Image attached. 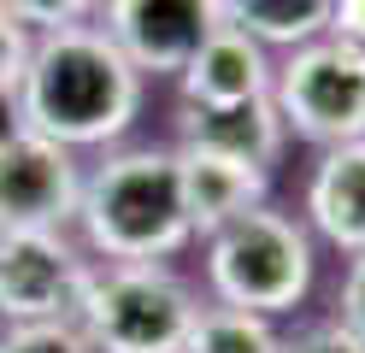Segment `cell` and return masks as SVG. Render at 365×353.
Segmentation results:
<instances>
[{"label": "cell", "instance_id": "obj_1", "mask_svg": "<svg viewBox=\"0 0 365 353\" xmlns=\"http://www.w3.org/2000/svg\"><path fill=\"white\" fill-rule=\"evenodd\" d=\"M148 77L101 24H53L30 41V65L12 88V124L59 148H112L142 112Z\"/></svg>", "mask_w": 365, "mask_h": 353}, {"label": "cell", "instance_id": "obj_2", "mask_svg": "<svg viewBox=\"0 0 365 353\" xmlns=\"http://www.w3.org/2000/svg\"><path fill=\"white\" fill-rule=\"evenodd\" d=\"M83 247L101 265H165L177 247H189V212L177 188L171 148H124L106 153L83 177L77 218Z\"/></svg>", "mask_w": 365, "mask_h": 353}, {"label": "cell", "instance_id": "obj_3", "mask_svg": "<svg viewBox=\"0 0 365 353\" xmlns=\"http://www.w3.org/2000/svg\"><path fill=\"white\" fill-rule=\"evenodd\" d=\"M207 282L218 306H242L259 318L294 312L312 289V230L271 200L247 206L207 235Z\"/></svg>", "mask_w": 365, "mask_h": 353}, {"label": "cell", "instance_id": "obj_4", "mask_svg": "<svg viewBox=\"0 0 365 353\" xmlns=\"http://www.w3.org/2000/svg\"><path fill=\"white\" fill-rule=\"evenodd\" d=\"M195 312L200 300L171 265H95L71 324L95 353H182Z\"/></svg>", "mask_w": 365, "mask_h": 353}, {"label": "cell", "instance_id": "obj_5", "mask_svg": "<svg viewBox=\"0 0 365 353\" xmlns=\"http://www.w3.org/2000/svg\"><path fill=\"white\" fill-rule=\"evenodd\" d=\"M271 106L283 130L312 148H341L365 135V53L341 36H312L271 65Z\"/></svg>", "mask_w": 365, "mask_h": 353}, {"label": "cell", "instance_id": "obj_6", "mask_svg": "<svg viewBox=\"0 0 365 353\" xmlns=\"http://www.w3.org/2000/svg\"><path fill=\"white\" fill-rule=\"evenodd\" d=\"M95 259L65 230H0V324H71Z\"/></svg>", "mask_w": 365, "mask_h": 353}, {"label": "cell", "instance_id": "obj_7", "mask_svg": "<svg viewBox=\"0 0 365 353\" xmlns=\"http://www.w3.org/2000/svg\"><path fill=\"white\" fill-rule=\"evenodd\" d=\"M83 171L71 148L36 130H0V230H65L77 218Z\"/></svg>", "mask_w": 365, "mask_h": 353}, {"label": "cell", "instance_id": "obj_8", "mask_svg": "<svg viewBox=\"0 0 365 353\" xmlns=\"http://www.w3.org/2000/svg\"><path fill=\"white\" fill-rule=\"evenodd\" d=\"M95 12L142 77H177L195 59V47L224 24L218 0H101Z\"/></svg>", "mask_w": 365, "mask_h": 353}, {"label": "cell", "instance_id": "obj_9", "mask_svg": "<svg viewBox=\"0 0 365 353\" xmlns=\"http://www.w3.org/2000/svg\"><path fill=\"white\" fill-rule=\"evenodd\" d=\"M171 159H177V188H182V212H189V235H200V242L212 230H224L230 218H242L247 206H259L265 188H271V171H259V165H247L236 153L200 148V141H177Z\"/></svg>", "mask_w": 365, "mask_h": 353}, {"label": "cell", "instance_id": "obj_10", "mask_svg": "<svg viewBox=\"0 0 365 353\" xmlns=\"http://www.w3.org/2000/svg\"><path fill=\"white\" fill-rule=\"evenodd\" d=\"M177 83H182V106H200V112L259 101V94H271V47H259L236 24H218L195 47V59L177 71Z\"/></svg>", "mask_w": 365, "mask_h": 353}, {"label": "cell", "instance_id": "obj_11", "mask_svg": "<svg viewBox=\"0 0 365 353\" xmlns=\"http://www.w3.org/2000/svg\"><path fill=\"white\" fill-rule=\"evenodd\" d=\"M307 230L341 253H365V135L324 148L307 183Z\"/></svg>", "mask_w": 365, "mask_h": 353}, {"label": "cell", "instance_id": "obj_12", "mask_svg": "<svg viewBox=\"0 0 365 353\" xmlns=\"http://www.w3.org/2000/svg\"><path fill=\"white\" fill-rule=\"evenodd\" d=\"M182 141H200V148H218V153H236L247 165H259V171H271L283 153V118L277 106H271V94H259V101H242V106H182Z\"/></svg>", "mask_w": 365, "mask_h": 353}, {"label": "cell", "instance_id": "obj_13", "mask_svg": "<svg viewBox=\"0 0 365 353\" xmlns=\"http://www.w3.org/2000/svg\"><path fill=\"white\" fill-rule=\"evenodd\" d=\"M218 6H224V24L247 30L259 47H283L289 53V47L330 30L336 0H218Z\"/></svg>", "mask_w": 365, "mask_h": 353}, {"label": "cell", "instance_id": "obj_14", "mask_svg": "<svg viewBox=\"0 0 365 353\" xmlns=\"http://www.w3.org/2000/svg\"><path fill=\"white\" fill-rule=\"evenodd\" d=\"M182 353H283V336H277V324L259 318V312H242V306H200Z\"/></svg>", "mask_w": 365, "mask_h": 353}, {"label": "cell", "instance_id": "obj_15", "mask_svg": "<svg viewBox=\"0 0 365 353\" xmlns=\"http://www.w3.org/2000/svg\"><path fill=\"white\" fill-rule=\"evenodd\" d=\"M0 353H95L83 342L77 324H6L0 329Z\"/></svg>", "mask_w": 365, "mask_h": 353}, {"label": "cell", "instance_id": "obj_16", "mask_svg": "<svg viewBox=\"0 0 365 353\" xmlns=\"http://www.w3.org/2000/svg\"><path fill=\"white\" fill-rule=\"evenodd\" d=\"M18 24H30V30H53V24H88V12L101 6V0H0Z\"/></svg>", "mask_w": 365, "mask_h": 353}, {"label": "cell", "instance_id": "obj_17", "mask_svg": "<svg viewBox=\"0 0 365 353\" xmlns=\"http://www.w3.org/2000/svg\"><path fill=\"white\" fill-rule=\"evenodd\" d=\"M30 24H18L6 6H0V101H12V88L18 77H24V65H30Z\"/></svg>", "mask_w": 365, "mask_h": 353}, {"label": "cell", "instance_id": "obj_18", "mask_svg": "<svg viewBox=\"0 0 365 353\" xmlns=\"http://www.w3.org/2000/svg\"><path fill=\"white\" fill-rule=\"evenodd\" d=\"M336 324L365 342V253H348V277L336 289Z\"/></svg>", "mask_w": 365, "mask_h": 353}, {"label": "cell", "instance_id": "obj_19", "mask_svg": "<svg viewBox=\"0 0 365 353\" xmlns=\"http://www.w3.org/2000/svg\"><path fill=\"white\" fill-rule=\"evenodd\" d=\"M283 353H365V342L330 318V324H312V329H301L294 342H283Z\"/></svg>", "mask_w": 365, "mask_h": 353}, {"label": "cell", "instance_id": "obj_20", "mask_svg": "<svg viewBox=\"0 0 365 353\" xmlns=\"http://www.w3.org/2000/svg\"><path fill=\"white\" fill-rule=\"evenodd\" d=\"M330 36L354 41L359 53H365V0H336V12H330Z\"/></svg>", "mask_w": 365, "mask_h": 353}]
</instances>
